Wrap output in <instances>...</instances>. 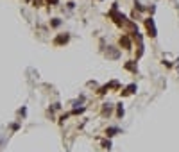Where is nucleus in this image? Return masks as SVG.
Returning a JSON list of instances; mask_svg holds the SVG:
<instances>
[{
	"mask_svg": "<svg viewBox=\"0 0 179 152\" xmlns=\"http://www.w3.org/2000/svg\"><path fill=\"white\" fill-rule=\"evenodd\" d=\"M115 132H118V129H116V127H113V129H108V136H113Z\"/></svg>",
	"mask_w": 179,
	"mask_h": 152,
	"instance_id": "nucleus-1",
	"label": "nucleus"
}]
</instances>
